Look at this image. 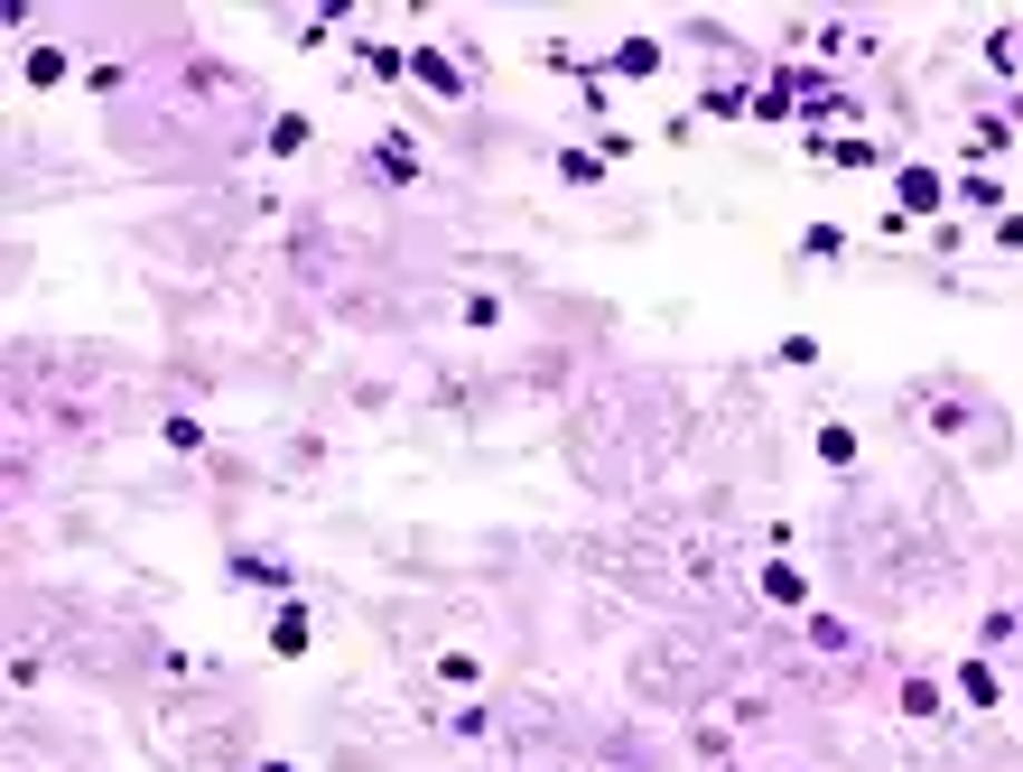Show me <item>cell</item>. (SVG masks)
I'll use <instances>...</instances> for the list:
<instances>
[{
	"mask_svg": "<svg viewBox=\"0 0 1023 772\" xmlns=\"http://www.w3.org/2000/svg\"><path fill=\"white\" fill-rule=\"evenodd\" d=\"M614 66H623V75H651V66H661V47H651V38H623Z\"/></svg>",
	"mask_w": 1023,
	"mask_h": 772,
	"instance_id": "1",
	"label": "cell"
},
{
	"mask_svg": "<svg viewBox=\"0 0 1023 772\" xmlns=\"http://www.w3.org/2000/svg\"><path fill=\"white\" fill-rule=\"evenodd\" d=\"M903 205H940V177L931 168H903Z\"/></svg>",
	"mask_w": 1023,
	"mask_h": 772,
	"instance_id": "2",
	"label": "cell"
}]
</instances>
